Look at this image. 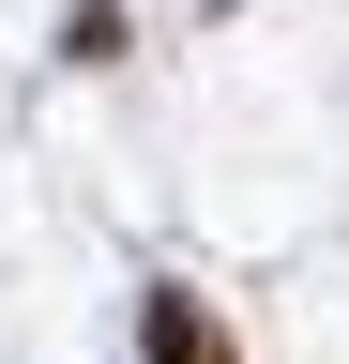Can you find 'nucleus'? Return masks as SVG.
Instances as JSON below:
<instances>
[{"label":"nucleus","mask_w":349,"mask_h":364,"mask_svg":"<svg viewBox=\"0 0 349 364\" xmlns=\"http://www.w3.org/2000/svg\"><path fill=\"white\" fill-rule=\"evenodd\" d=\"M137 334H152V364H228V334H213V304H198V289H152Z\"/></svg>","instance_id":"obj_1"}]
</instances>
